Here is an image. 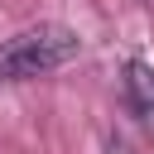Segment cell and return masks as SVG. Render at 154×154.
I'll use <instances>...</instances> for the list:
<instances>
[{
	"instance_id": "6da1fadb",
	"label": "cell",
	"mask_w": 154,
	"mask_h": 154,
	"mask_svg": "<svg viewBox=\"0 0 154 154\" xmlns=\"http://www.w3.org/2000/svg\"><path fill=\"white\" fill-rule=\"evenodd\" d=\"M77 53H82V38H77V29H67V24L19 29V34L0 38V87H5V82L48 77V72L67 67Z\"/></svg>"
},
{
	"instance_id": "7a4b0ae2",
	"label": "cell",
	"mask_w": 154,
	"mask_h": 154,
	"mask_svg": "<svg viewBox=\"0 0 154 154\" xmlns=\"http://www.w3.org/2000/svg\"><path fill=\"white\" fill-rule=\"evenodd\" d=\"M125 91H130V101H135L140 116H154V67L144 58L125 63Z\"/></svg>"
}]
</instances>
